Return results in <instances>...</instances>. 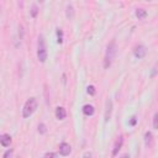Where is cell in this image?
Returning <instances> with one entry per match:
<instances>
[{"label": "cell", "instance_id": "cell-1", "mask_svg": "<svg viewBox=\"0 0 158 158\" xmlns=\"http://www.w3.org/2000/svg\"><path fill=\"white\" fill-rule=\"evenodd\" d=\"M115 54H116V44H115V41H112V42H110V43L107 44L106 52H105L104 67H105L106 69L111 65V63H112V60H114V58H115Z\"/></svg>", "mask_w": 158, "mask_h": 158}, {"label": "cell", "instance_id": "cell-2", "mask_svg": "<svg viewBox=\"0 0 158 158\" xmlns=\"http://www.w3.org/2000/svg\"><path fill=\"white\" fill-rule=\"evenodd\" d=\"M37 109V100L36 98H30L26 100L25 105H23V109H22V116L23 118H27L30 117Z\"/></svg>", "mask_w": 158, "mask_h": 158}, {"label": "cell", "instance_id": "cell-3", "mask_svg": "<svg viewBox=\"0 0 158 158\" xmlns=\"http://www.w3.org/2000/svg\"><path fill=\"white\" fill-rule=\"evenodd\" d=\"M37 58L42 63H44L46 59H47V49H46L44 38H43L42 35L38 37V42H37Z\"/></svg>", "mask_w": 158, "mask_h": 158}, {"label": "cell", "instance_id": "cell-4", "mask_svg": "<svg viewBox=\"0 0 158 158\" xmlns=\"http://www.w3.org/2000/svg\"><path fill=\"white\" fill-rule=\"evenodd\" d=\"M146 53H147V49H146V47L143 46V44H138V46H136L135 47V49H133V54H135V57L136 58H143L144 56H146Z\"/></svg>", "mask_w": 158, "mask_h": 158}, {"label": "cell", "instance_id": "cell-5", "mask_svg": "<svg viewBox=\"0 0 158 158\" xmlns=\"http://www.w3.org/2000/svg\"><path fill=\"white\" fill-rule=\"evenodd\" d=\"M70 152H72V147H70L69 143L62 142V143L59 144V154H60V156H64V157H65V156H69Z\"/></svg>", "mask_w": 158, "mask_h": 158}, {"label": "cell", "instance_id": "cell-6", "mask_svg": "<svg viewBox=\"0 0 158 158\" xmlns=\"http://www.w3.org/2000/svg\"><path fill=\"white\" fill-rule=\"evenodd\" d=\"M122 143H123V136L121 135V136H118V137H117V139H116V142H115V146H114V151H112V156H116V154L118 153V151L121 149V146H122Z\"/></svg>", "mask_w": 158, "mask_h": 158}, {"label": "cell", "instance_id": "cell-7", "mask_svg": "<svg viewBox=\"0 0 158 158\" xmlns=\"http://www.w3.org/2000/svg\"><path fill=\"white\" fill-rule=\"evenodd\" d=\"M0 143L2 147H9L11 144V136L7 133H2L0 136Z\"/></svg>", "mask_w": 158, "mask_h": 158}, {"label": "cell", "instance_id": "cell-8", "mask_svg": "<svg viewBox=\"0 0 158 158\" xmlns=\"http://www.w3.org/2000/svg\"><path fill=\"white\" fill-rule=\"evenodd\" d=\"M65 116H67V111H65V109L62 107V106H58V107L56 109V117H57L58 120H64Z\"/></svg>", "mask_w": 158, "mask_h": 158}, {"label": "cell", "instance_id": "cell-9", "mask_svg": "<svg viewBox=\"0 0 158 158\" xmlns=\"http://www.w3.org/2000/svg\"><path fill=\"white\" fill-rule=\"evenodd\" d=\"M111 111H112V102L109 99L106 101V110H105V121H109L111 117Z\"/></svg>", "mask_w": 158, "mask_h": 158}, {"label": "cell", "instance_id": "cell-10", "mask_svg": "<svg viewBox=\"0 0 158 158\" xmlns=\"http://www.w3.org/2000/svg\"><path fill=\"white\" fill-rule=\"evenodd\" d=\"M83 112H84V115H86V116H91V115H94L95 109H94V106H93V105L86 104V105H84V106H83Z\"/></svg>", "mask_w": 158, "mask_h": 158}, {"label": "cell", "instance_id": "cell-11", "mask_svg": "<svg viewBox=\"0 0 158 158\" xmlns=\"http://www.w3.org/2000/svg\"><path fill=\"white\" fill-rule=\"evenodd\" d=\"M144 143H146L147 147H152V144H153V135H152V132L147 131L144 133Z\"/></svg>", "mask_w": 158, "mask_h": 158}, {"label": "cell", "instance_id": "cell-12", "mask_svg": "<svg viewBox=\"0 0 158 158\" xmlns=\"http://www.w3.org/2000/svg\"><path fill=\"white\" fill-rule=\"evenodd\" d=\"M136 16L138 17V19H146L147 17V11L144 10V9H137L136 10Z\"/></svg>", "mask_w": 158, "mask_h": 158}, {"label": "cell", "instance_id": "cell-13", "mask_svg": "<svg viewBox=\"0 0 158 158\" xmlns=\"http://www.w3.org/2000/svg\"><path fill=\"white\" fill-rule=\"evenodd\" d=\"M57 42L63 43V31L60 28H57Z\"/></svg>", "mask_w": 158, "mask_h": 158}, {"label": "cell", "instance_id": "cell-14", "mask_svg": "<svg viewBox=\"0 0 158 158\" xmlns=\"http://www.w3.org/2000/svg\"><path fill=\"white\" fill-rule=\"evenodd\" d=\"M37 14H38V7H37L36 4H33L32 7H31V16H32V17H36Z\"/></svg>", "mask_w": 158, "mask_h": 158}, {"label": "cell", "instance_id": "cell-15", "mask_svg": "<svg viewBox=\"0 0 158 158\" xmlns=\"http://www.w3.org/2000/svg\"><path fill=\"white\" fill-rule=\"evenodd\" d=\"M67 17L68 19H72L73 17V6L72 5H68L67 6Z\"/></svg>", "mask_w": 158, "mask_h": 158}, {"label": "cell", "instance_id": "cell-16", "mask_svg": "<svg viewBox=\"0 0 158 158\" xmlns=\"http://www.w3.org/2000/svg\"><path fill=\"white\" fill-rule=\"evenodd\" d=\"M153 127L156 128V130H158V111L154 114V116H153Z\"/></svg>", "mask_w": 158, "mask_h": 158}, {"label": "cell", "instance_id": "cell-17", "mask_svg": "<svg viewBox=\"0 0 158 158\" xmlns=\"http://www.w3.org/2000/svg\"><path fill=\"white\" fill-rule=\"evenodd\" d=\"M43 158H58V154L54 153V152H48L43 156Z\"/></svg>", "mask_w": 158, "mask_h": 158}, {"label": "cell", "instance_id": "cell-18", "mask_svg": "<svg viewBox=\"0 0 158 158\" xmlns=\"http://www.w3.org/2000/svg\"><path fill=\"white\" fill-rule=\"evenodd\" d=\"M46 131H47L46 130V125L44 123H40L38 125V132L40 133H46Z\"/></svg>", "mask_w": 158, "mask_h": 158}, {"label": "cell", "instance_id": "cell-19", "mask_svg": "<svg viewBox=\"0 0 158 158\" xmlns=\"http://www.w3.org/2000/svg\"><path fill=\"white\" fill-rule=\"evenodd\" d=\"M86 89H88V94H90V95H94L95 94V86L94 85H89Z\"/></svg>", "mask_w": 158, "mask_h": 158}, {"label": "cell", "instance_id": "cell-20", "mask_svg": "<svg viewBox=\"0 0 158 158\" xmlns=\"http://www.w3.org/2000/svg\"><path fill=\"white\" fill-rule=\"evenodd\" d=\"M11 156H12V149H7V151L4 153L2 158H11Z\"/></svg>", "mask_w": 158, "mask_h": 158}, {"label": "cell", "instance_id": "cell-21", "mask_svg": "<svg viewBox=\"0 0 158 158\" xmlns=\"http://www.w3.org/2000/svg\"><path fill=\"white\" fill-rule=\"evenodd\" d=\"M81 158H93V153L90 151H86V152H84V154H83Z\"/></svg>", "mask_w": 158, "mask_h": 158}, {"label": "cell", "instance_id": "cell-22", "mask_svg": "<svg viewBox=\"0 0 158 158\" xmlns=\"http://www.w3.org/2000/svg\"><path fill=\"white\" fill-rule=\"evenodd\" d=\"M136 122H137V118H136L135 116H132V117H131V121H130V125H131V126H135Z\"/></svg>", "mask_w": 158, "mask_h": 158}, {"label": "cell", "instance_id": "cell-23", "mask_svg": "<svg viewBox=\"0 0 158 158\" xmlns=\"http://www.w3.org/2000/svg\"><path fill=\"white\" fill-rule=\"evenodd\" d=\"M120 158H130V156H128L127 153H125V154H122V156H121Z\"/></svg>", "mask_w": 158, "mask_h": 158}]
</instances>
